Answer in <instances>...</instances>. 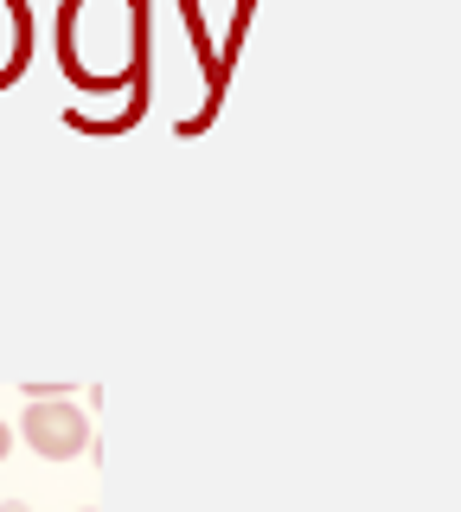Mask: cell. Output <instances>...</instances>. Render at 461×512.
Listing matches in <instances>:
<instances>
[{
    "label": "cell",
    "mask_w": 461,
    "mask_h": 512,
    "mask_svg": "<svg viewBox=\"0 0 461 512\" xmlns=\"http://www.w3.org/2000/svg\"><path fill=\"white\" fill-rule=\"evenodd\" d=\"M26 448L45 461H77L90 448V416L77 410V397H45V404H26Z\"/></svg>",
    "instance_id": "1"
},
{
    "label": "cell",
    "mask_w": 461,
    "mask_h": 512,
    "mask_svg": "<svg viewBox=\"0 0 461 512\" xmlns=\"http://www.w3.org/2000/svg\"><path fill=\"white\" fill-rule=\"evenodd\" d=\"M7 455H13V429L0 423V461H7Z\"/></svg>",
    "instance_id": "2"
},
{
    "label": "cell",
    "mask_w": 461,
    "mask_h": 512,
    "mask_svg": "<svg viewBox=\"0 0 461 512\" xmlns=\"http://www.w3.org/2000/svg\"><path fill=\"white\" fill-rule=\"evenodd\" d=\"M0 512H33V506H26V500H7V506H0Z\"/></svg>",
    "instance_id": "3"
},
{
    "label": "cell",
    "mask_w": 461,
    "mask_h": 512,
    "mask_svg": "<svg viewBox=\"0 0 461 512\" xmlns=\"http://www.w3.org/2000/svg\"><path fill=\"white\" fill-rule=\"evenodd\" d=\"M84 512H90V506H84Z\"/></svg>",
    "instance_id": "4"
}]
</instances>
